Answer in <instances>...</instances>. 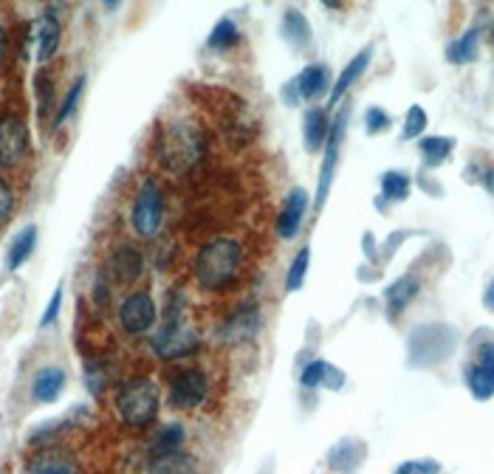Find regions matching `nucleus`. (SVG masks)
<instances>
[{
    "label": "nucleus",
    "mask_w": 494,
    "mask_h": 474,
    "mask_svg": "<svg viewBox=\"0 0 494 474\" xmlns=\"http://www.w3.org/2000/svg\"><path fill=\"white\" fill-rule=\"evenodd\" d=\"M243 263H246L243 243L238 237L221 234V237H212V241H206L198 249V254L193 260V274L204 291L223 294L241 280Z\"/></svg>",
    "instance_id": "nucleus-1"
},
{
    "label": "nucleus",
    "mask_w": 494,
    "mask_h": 474,
    "mask_svg": "<svg viewBox=\"0 0 494 474\" xmlns=\"http://www.w3.org/2000/svg\"><path fill=\"white\" fill-rule=\"evenodd\" d=\"M198 334L195 327L186 322L184 314V297L178 291H173L167 297V305H164V314H161V327L158 334L153 337V350L161 356V359H184L198 350Z\"/></svg>",
    "instance_id": "nucleus-2"
},
{
    "label": "nucleus",
    "mask_w": 494,
    "mask_h": 474,
    "mask_svg": "<svg viewBox=\"0 0 494 474\" xmlns=\"http://www.w3.org/2000/svg\"><path fill=\"white\" fill-rule=\"evenodd\" d=\"M458 347V330L446 322H427L410 330L407 339V365L410 367H432L450 359Z\"/></svg>",
    "instance_id": "nucleus-3"
},
{
    "label": "nucleus",
    "mask_w": 494,
    "mask_h": 474,
    "mask_svg": "<svg viewBox=\"0 0 494 474\" xmlns=\"http://www.w3.org/2000/svg\"><path fill=\"white\" fill-rule=\"evenodd\" d=\"M161 410V395L153 378H128V382L116 393V412H119L122 423L133 426V430H145L158 418Z\"/></svg>",
    "instance_id": "nucleus-4"
},
{
    "label": "nucleus",
    "mask_w": 494,
    "mask_h": 474,
    "mask_svg": "<svg viewBox=\"0 0 494 474\" xmlns=\"http://www.w3.org/2000/svg\"><path fill=\"white\" fill-rule=\"evenodd\" d=\"M206 153V138L198 128H193L190 122H173L161 136V164L170 167L173 173H186L190 167L204 158Z\"/></svg>",
    "instance_id": "nucleus-5"
},
{
    "label": "nucleus",
    "mask_w": 494,
    "mask_h": 474,
    "mask_svg": "<svg viewBox=\"0 0 494 474\" xmlns=\"http://www.w3.org/2000/svg\"><path fill=\"white\" fill-rule=\"evenodd\" d=\"M164 223V193L156 178H145L130 204V229L141 241H150Z\"/></svg>",
    "instance_id": "nucleus-6"
},
{
    "label": "nucleus",
    "mask_w": 494,
    "mask_h": 474,
    "mask_svg": "<svg viewBox=\"0 0 494 474\" xmlns=\"http://www.w3.org/2000/svg\"><path fill=\"white\" fill-rule=\"evenodd\" d=\"M350 122V102H342L339 116L331 122V133H328V141L322 147V167H319V181H317V212L325 206L328 195H331V186L337 178V167H339V153H342V141H345V130Z\"/></svg>",
    "instance_id": "nucleus-7"
},
{
    "label": "nucleus",
    "mask_w": 494,
    "mask_h": 474,
    "mask_svg": "<svg viewBox=\"0 0 494 474\" xmlns=\"http://www.w3.org/2000/svg\"><path fill=\"white\" fill-rule=\"evenodd\" d=\"M29 125L17 110L0 113V167H20L29 156Z\"/></svg>",
    "instance_id": "nucleus-8"
},
{
    "label": "nucleus",
    "mask_w": 494,
    "mask_h": 474,
    "mask_svg": "<svg viewBox=\"0 0 494 474\" xmlns=\"http://www.w3.org/2000/svg\"><path fill=\"white\" fill-rule=\"evenodd\" d=\"M209 395V375L198 367H181L170 378V404L176 410H198Z\"/></svg>",
    "instance_id": "nucleus-9"
},
{
    "label": "nucleus",
    "mask_w": 494,
    "mask_h": 474,
    "mask_svg": "<svg viewBox=\"0 0 494 474\" xmlns=\"http://www.w3.org/2000/svg\"><path fill=\"white\" fill-rule=\"evenodd\" d=\"M156 319H158L156 299L147 291H133L119 305V325L128 337H145L147 330L156 325Z\"/></svg>",
    "instance_id": "nucleus-10"
},
{
    "label": "nucleus",
    "mask_w": 494,
    "mask_h": 474,
    "mask_svg": "<svg viewBox=\"0 0 494 474\" xmlns=\"http://www.w3.org/2000/svg\"><path fill=\"white\" fill-rule=\"evenodd\" d=\"M309 209H311L309 189H305V186L289 189V195H286V201H282L277 218H274V232H277L280 241H294V237L299 234V229H302L305 215H309Z\"/></svg>",
    "instance_id": "nucleus-11"
},
{
    "label": "nucleus",
    "mask_w": 494,
    "mask_h": 474,
    "mask_svg": "<svg viewBox=\"0 0 494 474\" xmlns=\"http://www.w3.org/2000/svg\"><path fill=\"white\" fill-rule=\"evenodd\" d=\"M257 330H261V311H257L254 302L252 305L246 302L223 322V327L218 330V339L223 345H241V342H249Z\"/></svg>",
    "instance_id": "nucleus-12"
},
{
    "label": "nucleus",
    "mask_w": 494,
    "mask_h": 474,
    "mask_svg": "<svg viewBox=\"0 0 494 474\" xmlns=\"http://www.w3.org/2000/svg\"><path fill=\"white\" fill-rule=\"evenodd\" d=\"M466 387L475 401H489L494 393V350L491 342L483 345L480 359H475L466 367Z\"/></svg>",
    "instance_id": "nucleus-13"
},
{
    "label": "nucleus",
    "mask_w": 494,
    "mask_h": 474,
    "mask_svg": "<svg viewBox=\"0 0 494 474\" xmlns=\"http://www.w3.org/2000/svg\"><path fill=\"white\" fill-rule=\"evenodd\" d=\"M294 85H297V93L302 102H314V100H322L331 93V68H328L325 62H311L305 65L299 74L294 77Z\"/></svg>",
    "instance_id": "nucleus-14"
},
{
    "label": "nucleus",
    "mask_w": 494,
    "mask_h": 474,
    "mask_svg": "<svg viewBox=\"0 0 494 474\" xmlns=\"http://www.w3.org/2000/svg\"><path fill=\"white\" fill-rule=\"evenodd\" d=\"M34 43H37V62L45 65L52 62L54 54L60 52V43H62V23L60 17L49 9L43 12L34 23Z\"/></svg>",
    "instance_id": "nucleus-15"
},
{
    "label": "nucleus",
    "mask_w": 494,
    "mask_h": 474,
    "mask_svg": "<svg viewBox=\"0 0 494 474\" xmlns=\"http://www.w3.org/2000/svg\"><path fill=\"white\" fill-rule=\"evenodd\" d=\"M367 458V443L359 438H342L331 446L328 452V466H331L337 474H356L359 466Z\"/></svg>",
    "instance_id": "nucleus-16"
},
{
    "label": "nucleus",
    "mask_w": 494,
    "mask_h": 474,
    "mask_svg": "<svg viewBox=\"0 0 494 474\" xmlns=\"http://www.w3.org/2000/svg\"><path fill=\"white\" fill-rule=\"evenodd\" d=\"M370 60H373V45H367V49H362L356 57H353L342 71H339V77L337 82L331 85V93H328V108H337L342 100H345V93L356 85L362 77H365V71L370 68Z\"/></svg>",
    "instance_id": "nucleus-17"
},
{
    "label": "nucleus",
    "mask_w": 494,
    "mask_h": 474,
    "mask_svg": "<svg viewBox=\"0 0 494 474\" xmlns=\"http://www.w3.org/2000/svg\"><path fill=\"white\" fill-rule=\"evenodd\" d=\"M145 271V254L141 249L130 246V243H122L110 251V260H108V274L116 280V282H133L136 277H141Z\"/></svg>",
    "instance_id": "nucleus-18"
},
{
    "label": "nucleus",
    "mask_w": 494,
    "mask_h": 474,
    "mask_svg": "<svg viewBox=\"0 0 494 474\" xmlns=\"http://www.w3.org/2000/svg\"><path fill=\"white\" fill-rule=\"evenodd\" d=\"M29 474H77V460L60 446H43L26 463Z\"/></svg>",
    "instance_id": "nucleus-19"
},
{
    "label": "nucleus",
    "mask_w": 494,
    "mask_h": 474,
    "mask_svg": "<svg viewBox=\"0 0 494 474\" xmlns=\"http://www.w3.org/2000/svg\"><path fill=\"white\" fill-rule=\"evenodd\" d=\"M328 133H331V116H328V108L314 105L302 113V141H305V150L317 153L325 147Z\"/></svg>",
    "instance_id": "nucleus-20"
},
{
    "label": "nucleus",
    "mask_w": 494,
    "mask_h": 474,
    "mask_svg": "<svg viewBox=\"0 0 494 474\" xmlns=\"http://www.w3.org/2000/svg\"><path fill=\"white\" fill-rule=\"evenodd\" d=\"M418 291H421V280L415 274H402L398 280H393L390 286L385 289L387 314L393 319H398V317L407 311V305L418 297Z\"/></svg>",
    "instance_id": "nucleus-21"
},
{
    "label": "nucleus",
    "mask_w": 494,
    "mask_h": 474,
    "mask_svg": "<svg viewBox=\"0 0 494 474\" xmlns=\"http://www.w3.org/2000/svg\"><path fill=\"white\" fill-rule=\"evenodd\" d=\"M280 32H282V37H286V43L291 45V49H297V52H309L311 43H314V29H311L309 17H305L294 6L282 12V26H280Z\"/></svg>",
    "instance_id": "nucleus-22"
},
{
    "label": "nucleus",
    "mask_w": 494,
    "mask_h": 474,
    "mask_svg": "<svg viewBox=\"0 0 494 474\" xmlns=\"http://www.w3.org/2000/svg\"><path fill=\"white\" fill-rule=\"evenodd\" d=\"M62 390H65V370L57 365L37 370V375L32 378V398L37 404H54L62 395Z\"/></svg>",
    "instance_id": "nucleus-23"
},
{
    "label": "nucleus",
    "mask_w": 494,
    "mask_h": 474,
    "mask_svg": "<svg viewBox=\"0 0 494 474\" xmlns=\"http://www.w3.org/2000/svg\"><path fill=\"white\" fill-rule=\"evenodd\" d=\"M480 54V26L475 29H466L461 37L450 40V45H446V62H452V65H469V62H475Z\"/></svg>",
    "instance_id": "nucleus-24"
},
{
    "label": "nucleus",
    "mask_w": 494,
    "mask_h": 474,
    "mask_svg": "<svg viewBox=\"0 0 494 474\" xmlns=\"http://www.w3.org/2000/svg\"><path fill=\"white\" fill-rule=\"evenodd\" d=\"M37 226H23L17 234H14V241L9 243L6 249V269L9 271H17L23 269L32 260L34 249H37Z\"/></svg>",
    "instance_id": "nucleus-25"
},
{
    "label": "nucleus",
    "mask_w": 494,
    "mask_h": 474,
    "mask_svg": "<svg viewBox=\"0 0 494 474\" xmlns=\"http://www.w3.org/2000/svg\"><path fill=\"white\" fill-rule=\"evenodd\" d=\"M379 189L382 195L375 198V204H398V201H407L410 193H413V175L404 173V170H387L382 178H379Z\"/></svg>",
    "instance_id": "nucleus-26"
},
{
    "label": "nucleus",
    "mask_w": 494,
    "mask_h": 474,
    "mask_svg": "<svg viewBox=\"0 0 494 474\" xmlns=\"http://www.w3.org/2000/svg\"><path fill=\"white\" fill-rule=\"evenodd\" d=\"M243 34H241V26L234 23L232 17H221L215 23V29L209 32L206 37V49L209 52H232L234 45H241Z\"/></svg>",
    "instance_id": "nucleus-27"
},
{
    "label": "nucleus",
    "mask_w": 494,
    "mask_h": 474,
    "mask_svg": "<svg viewBox=\"0 0 494 474\" xmlns=\"http://www.w3.org/2000/svg\"><path fill=\"white\" fill-rule=\"evenodd\" d=\"M418 150H421V158H423L427 167H441V164L452 156L455 138H450V136H421Z\"/></svg>",
    "instance_id": "nucleus-28"
},
{
    "label": "nucleus",
    "mask_w": 494,
    "mask_h": 474,
    "mask_svg": "<svg viewBox=\"0 0 494 474\" xmlns=\"http://www.w3.org/2000/svg\"><path fill=\"white\" fill-rule=\"evenodd\" d=\"M186 441V432H184V426L181 423H167V426H161L156 441H153V458L164 460V458H176L178 455V449L184 446Z\"/></svg>",
    "instance_id": "nucleus-29"
},
{
    "label": "nucleus",
    "mask_w": 494,
    "mask_h": 474,
    "mask_svg": "<svg viewBox=\"0 0 494 474\" xmlns=\"http://www.w3.org/2000/svg\"><path fill=\"white\" fill-rule=\"evenodd\" d=\"M309 266H311V246H302L294 260H291V266L286 271V294H294L302 289V282H305V274H309Z\"/></svg>",
    "instance_id": "nucleus-30"
},
{
    "label": "nucleus",
    "mask_w": 494,
    "mask_h": 474,
    "mask_svg": "<svg viewBox=\"0 0 494 474\" xmlns=\"http://www.w3.org/2000/svg\"><path fill=\"white\" fill-rule=\"evenodd\" d=\"M85 85H88V77L80 74V77L74 80V85L68 88L65 100H62V105H60V110H57V116H54V128L65 125L68 118L74 116V110H77V105H80V100H82V93H85Z\"/></svg>",
    "instance_id": "nucleus-31"
},
{
    "label": "nucleus",
    "mask_w": 494,
    "mask_h": 474,
    "mask_svg": "<svg viewBox=\"0 0 494 474\" xmlns=\"http://www.w3.org/2000/svg\"><path fill=\"white\" fill-rule=\"evenodd\" d=\"M427 125H430V116L421 105H410V110L404 113V128H402V138H421L427 133Z\"/></svg>",
    "instance_id": "nucleus-32"
},
{
    "label": "nucleus",
    "mask_w": 494,
    "mask_h": 474,
    "mask_svg": "<svg viewBox=\"0 0 494 474\" xmlns=\"http://www.w3.org/2000/svg\"><path fill=\"white\" fill-rule=\"evenodd\" d=\"M328 367H331V365H328L325 359H314L309 367L299 373V384L305 390H319V387H325V373H328Z\"/></svg>",
    "instance_id": "nucleus-33"
},
{
    "label": "nucleus",
    "mask_w": 494,
    "mask_h": 474,
    "mask_svg": "<svg viewBox=\"0 0 494 474\" xmlns=\"http://www.w3.org/2000/svg\"><path fill=\"white\" fill-rule=\"evenodd\" d=\"M390 125H393V118H390V113H387L385 108H379V105H370V108L365 110V130H367L370 136H375V133L387 130Z\"/></svg>",
    "instance_id": "nucleus-34"
},
{
    "label": "nucleus",
    "mask_w": 494,
    "mask_h": 474,
    "mask_svg": "<svg viewBox=\"0 0 494 474\" xmlns=\"http://www.w3.org/2000/svg\"><path fill=\"white\" fill-rule=\"evenodd\" d=\"M12 212H14V189L0 175V223H6L12 218Z\"/></svg>",
    "instance_id": "nucleus-35"
},
{
    "label": "nucleus",
    "mask_w": 494,
    "mask_h": 474,
    "mask_svg": "<svg viewBox=\"0 0 494 474\" xmlns=\"http://www.w3.org/2000/svg\"><path fill=\"white\" fill-rule=\"evenodd\" d=\"M60 308H62V286H57V289H54L52 302L45 305V311H43V317H40V327L54 325V322H57V317H60Z\"/></svg>",
    "instance_id": "nucleus-36"
},
{
    "label": "nucleus",
    "mask_w": 494,
    "mask_h": 474,
    "mask_svg": "<svg viewBox=\"0 0 494 474\" xmlns=\"http://www.w3.org/2000/svg\"><path fill=\"white\" fill-rule=\"evenodd\" d=\"M421 471H441L435 460H407L395 469V474H421Z\"/></svg>",
    "instance_id": "nucleus-37"
},
{
    "label": "nucleus",
    "mask_w": 494,
    "mask_h": 474,
    "mask_svg": "<svg viewBox=\"0 0 494 474\" xmlns=\"http://www.w3.org/2000/svg\"><path fill=\"white\" fill-rule=\"evenodd\" d=\"M6 52H9V34H6V29H4V23H0V71H4Z\"/></svg>",
    "instance_id": "nucleus-38"
},
{
    "label": "nucleus",
    "mask_w": 494,
    "mask_h": 474,
    "mask_svg": "<svg viewBox=\"0 0 494 474\" xmlns=\"http://www.w3.org/2000/svg\"><path fill=\"white\" fill-rule=\"evenodd\" d=\"M421 474H441V471H421Z\"/></svg>",
    "instance_id": "nucleus-39"
}]
</instances>
